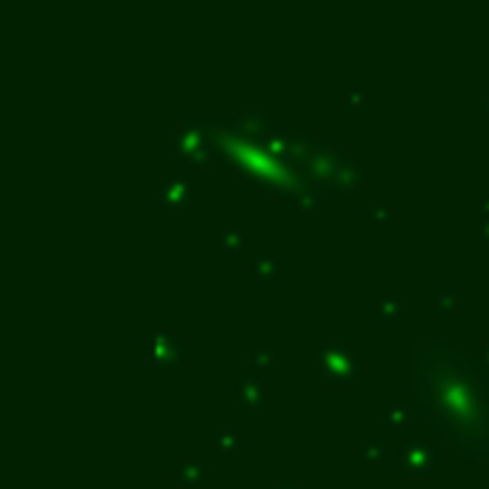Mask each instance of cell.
<instances>
[{
    "mask_svg": "<svg viewBox=\"0 0 489 489\" xmlns=\"http://www.w3.org/2000/svg\"><path fill=\"white\" fill-rule=\"evenodd\" d=\"M481 109L489 114V89H486V92H481Z\"/></svg>",
    "mask_w": 489,
    "mask_h": 489,
    "instance_id": "obj_16",
    "label": "cell"
},
{
    "mask_svg": "<svg viewBox=\"0 0 489 489\" xmlns=\"http://www.w3.org/2000/svg\"><path fill=\"white\" fill-rule=\"evenodd\" d=\"M215 444H218L221 452H229V449L238 447V435L232 429H221V432H215Z\"/></svg>",
    "mask_w": 489,
    "mask_h": 489,
    "instance_id": "obj_11",
    "label": "cell"
},
{
    "mask_svg": "<svg viewBox=\"0 0 489 489\" xmlns=\"http://www.w3.org/2000/svg\"><path fill=\"white\" fill-rule=\"evenodd\" d=\"M366 218L369 221H386L389 218V206H369L366 209Z\"/></svg>",
    "mask_w": 489,
    "mask_h": 489,
    "instance_id": "obj_13",
    "label": "cell"
},
{
    "mask_svg": "<svg viewBox=\"0 0 489 489\" xmlns=\"http://www.w3.org/2000/svg\"><path fill=\"white\" fill-rule=\"evenodd\" d=\"M252 363L258 369H264V372H272L275 369V355L269 352V349H258V352L252 355Z\"/></svg>",
    "mask_w": 489,
    "mask_h": 489,
    "instance_id": "obj_12",
    "label": "cell"
},
{
    "mask_svg": "<svg viewBox=\"0 0 489 489\" xmlns=\"http://www.w3.org/2000/svg\"><path fill=\"white\" fill-rule=\"evenodd\" d=\"M483 361L489 363V341H483Z\"/></svg>",
    "mask_w": 489,
    "mask_h": 489,
    "instance_id": "obj_18",
    "label": "cell"
},
{
    "mask_svg": "<svg viewBox=\"0 0 489 489\" xmlns=\"http://www.w3.org/2000/svg\"><path fill=\"white\" fill-rule=\"evenodd\" d=\"M238 398H241L249 409L261 406V401H264V384H261V381H255V378H243V381H238Z\"/></svg>",
    "mask_w": 489,
    "mask_h": 489,
    "instance_id": "obj_6",
    "label": "cell"
},
{
    "mask_svg": "<svg viewBox=\"0 0 489 489\" xmlns=\"http://www.w3.org/2000/svg\"><path fill=\"white\" fill-rule=\"evenodd\" d=\"M406 315V304L401 298H381L378 307H375V318L381 326H392V323H401Z\"/></svg>",
    "mask_w": 489,
    "mask_h": 489,
    "instance_id": "obj_5",
    "label": "cell"
},
{
    "mask_svg": "<svg viewBox=\"0 0 489 489\" xmlns=\"http://www.w3.org/2000/svg\"><path fill=\"white\" fill-rule=\"evenodd\" d=\"M483 215H489V195H483Z\"/></svg>",
    "mask_w": 489,
    "mask_h": 489,
    "instance_id": "obj_19",
    "label": "cell"
},
{
    "mask_svg": "<svg viewBox=\"0 0 489 489\" xmlns=\"http://www.w3.org/2000/svg\"><path fill=\"white\" fill-rule=\"evenodd\" d=\"M401 470L412 475H429L438 470V449L427 440H409L398 455Z\"/></svg>",
    "mask_w": 489,
    "mask_h": 489,
    "instance_id": "obj_2",
    "label": "cell"
},
{
    "mask_svg": "<svg viewBox=\"0 0 489 489\" xmlns=\"http://www.w3.org/2000/svg\"><path fill=\"white\" fill-rule=\"evenodd\" d=\"M458 286L455 284H449V286H444L438 292V298H435V309L438 312H452L455 307H458Z\"/></svg>",
    "mask_w": 489,
    "mask_h": 489,
    "instance_id": "obj_8",
    "label": "cell"
},
{
    "mask_svg": "<svg viewBox=\"0 0 489 489\" xmlns=\"http://www.w3.org/2000/svg\"><path fill=\"white\" fill-rule=\"evenodd\" d=\"M363 169L358 166V163H352V160H346V157H341L338 160V166H335V172H332V186L335 189H343V192H358L361 186H363Z\"/></svg>",
    "mask_w": 489,
    "mask_h": 489,
    "instance_id": "obj_3",
    "label": "cell"
},
{
    "mask_svg": "<svg viewBox=\"0 0 489 489\" xmlns=\"http://www.w3.org/2000/svg\"><path fill=\"white\" fill-rule=\"evenodd\" d=\"M315 363H318V375L326 384H346L358 378L363 372L361 358L355 355V349L346 341H329L323 343L315 352Z\"/></svg>",
    "mask_w": 489,
    "mask_h": 489,
    "instance_id": "obj_1",
    "label": "cell"
},
{
    "mask_svg": "<svg viewBox=\"0 0 489 489\" xmlns=\"http://www.w3.org/2000/svg\"><path fill=\"white\" fill-rule=\"evenodd\" d=\"M478 232H481V238H483V241H489V215H483V218H481Z\"/></svg>",
    "mask_w": 489,
    "mask_h": 489,
    "instance_id": "obj_15",
    "label": "cell"
},
{
    "mask_svg": "<svg viewBox=\"0 0 489 489\" xmlns=\"http://www.w3.org/2000/svg\"><path fill=\"white\" fill-rule=\"evenodd\" d=\"M412 415H415L412 406L409 404H398V401H384L378 406V418H381V424L386 429H404Z\"/></svg>",
    "mask_w": 489,
    "mask_h": 489,
    "instance_id": "obj_4",
    "label": "cell"
},
{
    "mask_svg": "<svg viewBox=\"0 0 489 489\" xmlns=\"http://www.w3.org/2000/svg\"><path fill=\"white\" fill-rule=\"evenodd\" d=\"M389 458V444L384 438H369L363 444V461L366 463H384Z\"/></svg>",
    "mask_w": 489,
    "mask_h": 489,
    "instance_id": "obj_7",
    "label": "cell"
},
{
    "mask_svg": "<svg viewBox=\"0 0 489 489\" xmlns=\"http://www.w3.org/2000/svg\"><path fill=\"white\" fill-rule=\"evenodd\" d=\"M275 489H300V486L292 481H281V483H275Z\"/></svg>",
    "mask_w": 489,
    "mask_h": 489,
    "instance_id": "obj_17",
    "label": "cell"
},
{
    "mask_svg": "<svg viewBox=\"0 0 489 489\" xmlns=\"http://www.w3.org/2000/svg\"><path fill=\"white\" fill-rule=\"evenodd\" d=\"M243 232L235 226V223H226V232H223V246L229 249V252H238L241 246H243Z\"/></svg>",
    "mask_w": 489,
    "mask_h": 489,
    "instance_id": "obj_10",
    "label": "cell"
},
{
    "mask_svg": "<svg viewBox=\"0 0 489 489\" xmlns=\"http://www.w3.org/2000/svg\"><path fill=\"white\" fill-rule=\"evenodd\" d=\"M343 101L346 103H363L366 95H363V92H343Z\"/></svg>",
    "mask_w": 489,
    "mask_h": 489,
    "instance_id": "obj_14",
    "label": "cell"
},
{
    "mask_svg": "<svg viewBox=\"0 0 489 489\" xmlns=\"http://www.w3.org/2000/svg\"><path fill=\"white\" fill-rule=\"evenodd\" d=\"M255 275L261 277V281H275V275H277V261L275 258H269V255H264V258H255Z\"/></svg>",
    "mask_w": 489,
    "mask_h": 489,
    "instance_id": "obj_9",
    "label": "cell"
}]
</instances>
